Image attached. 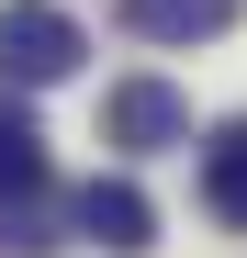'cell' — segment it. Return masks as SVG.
I'll list each match as a JSON object with an SVG mask.
<instances>
[{"label": "cell", "mask_w": 247, "mask_h": 258, "mask_svg": "<svg viewBox=\"0 0 247 258\" xmlns=\"http://www.w3.org/2000/svg\"><path fill=\"white\" fill-rule=\"evenodd\" d=\"M124 23H135L146 45H202V34L236 23V0H124Z\"/></svg>", "instance_id": "5"}, {"label": "cell", "mask_w": 247, "mask_h": 258, "mask_svg": "<svg viewBox=\"0 0 247 258\" xmlns=\"http://www.w3.org/2000/svg\"><path fill=\"white\" fill-rule=\"evenodd\" d=\"M0 247H56V202H45V135L23 101H0Z\"/></svg>", "instance_id": "1"}, {"label": "cell", "mask_w": 247, "mask_h": 258, "mask_svg": "<svg viewBox=\"0 0 247 258\" xmlns=\"http://www.w3.org/2000/svg\"><path fill=\"white\" fill-rule=\"evenodd\" d=\"M202 202L225 225H247V123H214L202 135Z\"/></svg>", "instance_id": "6"}, {"label": "cell", "mask_w": 247, "mask_h": 258, "mask_svg": "<svg viewBox=\"0 0 247 258\" xmlns=\"http://www.w3.org/2000/svg\"><path fill=\"white\" fill-rule=\"evenodd\" d=\"M101 135L112 146H180L191 135V101L169 90V79H124V90L101 101Z\"/></svg>", "instance_id": "3"}, {"label": "cell", "mask_w": 247, "mask_h": 258, "mask_svg": "<svg viewBox=\"0 0 247 258\" xmlns=\"http://www.w3.org/2000/svg\"><path fill=\"white\" fill-rule=\"evenodd\" d=\"M79 68V23L56 0H0V90H56Z\"/></svg>", "instance_id": "2"}, {"label": "cell", "mask_w": 247, "mask_h": 258, "mask_svg": "<svg viewBox=\"0 0 247 258\" xmlns=\"http://www.w3.org/2000/svg\"><path fill=\"white\" fill-rule=\"evenodd\" d=\"M68 213H79V236H90V247H112V258L157 247V202H146L135 180H90V191H79Z\"/></svg>", "instance_id": "4"}]
</instances>
